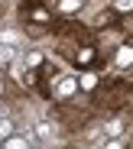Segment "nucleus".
<instances>
[{
  "label": "nucleus",
  "mask_w": 133,
  "mask_h": 149,
  "mask_svg": "<svg viewBox=\"0 0 133 149\" xmlns=\"http://www.w3.org/2000/svg\"><path fill=\"white\" fill-rule=\"evenodd\" d=\"M94 55H97L94 49H81V52H78L75 58H78V65H91V62H94Z\"/></svg>",
  "instance_id": "1"
},
{
  "label": "nucleus",
  "mask_w": 133,
  "mask_h": 149,
  "mask_svg": "<svg viewBox=\"0 0 133 149\" xmlns=\"http://www.w3.org/2000/svg\"><path fill=\"white\" fill-rule=\"evenodd\" d=\"M62 10L68 13V10H78V0H62Z\"/></svg>",
  "instance_id": "2"
}]
</instances>
